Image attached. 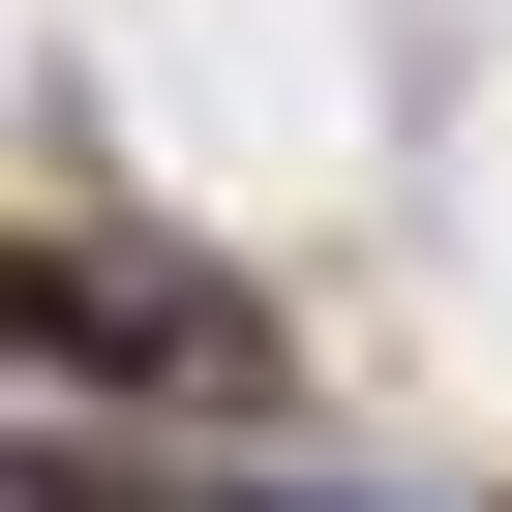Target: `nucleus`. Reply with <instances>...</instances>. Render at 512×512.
<instances>
[{
	"label": "nucleus",
	"instance_id": "1",
	"mask_svg": "<svg viewBox=\"0 0 512 512\" xmlns=\"http://www.w3.org/2000/svg\"><path fill=\"white\" fill-rule=\"evenodd\" d=\"M31 362H61V392H91V362H151V392H272V332H241V302H151L121 241H31Z\"/></svg>",
	"mask_w": 512,
	"mask_h": 512
},
{
	"label": "nucleus",
	"instance_id": "2",
	"mask_svg": "<svg viewBox=\"0 0 512 512\" xmlns=\"http://www.w3.org/2000/svg\"><path fill=\"white\" fill-rule=\"evenodd\" d=\"M31 512H332V482H121V452H61Z\"/></svg>",
	"mask_w": 512,
	"mask_h": 512
}]
</instances>
